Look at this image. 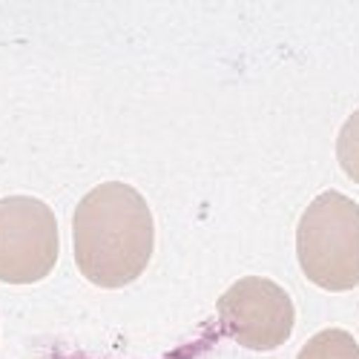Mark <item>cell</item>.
<instances>
[{
  "label": "cell",
  "instance_id": "cell-1",
  "mask_svg": "<svg viewBox=\"0 0 359 359\" xmlns=\"http://www.w3.org/2000/svg\"><path fill=\"white\" fill-rule=\"evenodd\" d=\"M75 264L98 287H124L149 264L156 224L144 196L121 182H104L89 190L72 219Z\"/></svg>",
  "mask_w": 359,
  "mask_h": 359
},
{
  "label": "cell",
  "instance_id": "cell-2",
  "mask_svg": "<svg viewBox=\"0 0 359 359\" xmlns=\"http://www.w3.org/2000/svg\"><path fill=\"white\" fill-rule=\"evenodd\" d=\"M296 253L305 276L322 290L359 285V204L339 190L319 193L299 219Z\"/></svg>",
  "mask_w": 359,
  "mask_h": 359
},
{
  "label": "cell",
  "instance_id": "cell-3",
  "mask_svg": "<svg viewBox=\"0 0 359 359\" xmlns=\"http://www.w3.org/2000/svg\"><path fill=\"white\" fill-rule=\"evenodd\" d=\"M57 262V219L32 196L0 198V282L35 285Z\"/></svg>",
  "mask_w": 359,
  "mask_h": 359
},
{
  "label": "cell",
  "instance_id": "cell-4",
  "mask_svg": "<svg viewBox=\"0 0 359 359\" xmlns=\"http://www.w3.org/2000/svg\"><path fill=\"white\" fill-rule=\"evenodd\" d=\"M216 313L222 331L250 351H273L285 345L296 319L287 290L264 276H245L227 287L216 302Z\"/></svg>",
  "mask_w": 359,
  "mask_h": 359
},
{
  "label": "cell",
  "instance_id": "cell-5",
  "mask_svg": "<svg viewBox=\"0 0 359 359\" xmlns=\"http://www.w3.org/2000/svg\"><path fill=\"white\" fill-rule=\"evenodd\" d=\"M296 359H359V345L342 327H327L311 337Z\"/></svg>",
  "mask_w": 359,
  "mask_h": 359
},
{
  "label": "cell",
  "instance_id": "cell-6",
  "mask_svg": "<svg viewBox=\"0 0 359 359\" xmlns=\"http://www.w3.org/2000/svg\"><path fill=\"white\" fill-rule=\"evenodd\" d=\"M337 158L351 182L359 184V109L348 118L337 138Z\"/></svg>",
  "mask_w": 359,
  "mask_h": 359
}]
</instances>
